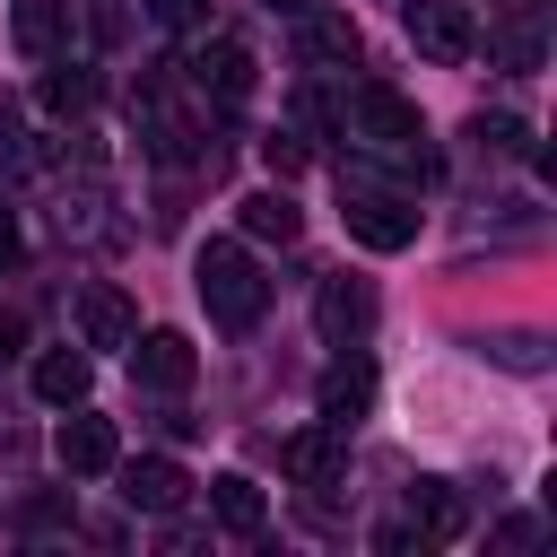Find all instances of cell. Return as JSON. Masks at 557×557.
Masks as SVG:
<instances>
[{
	"mask_svg": "<svg viewBox=\"0 0 557 557\" xmlns=\"http://www.w3.org/2000/svg\"><path fill=\"white\" fill-rule=\"evenodd\" d=\"M191 287H200V305H209V322H218V331H252V322H261V305H270V278H261V261H252L235 235H209V244H200Z\"/></svg>",
	"mask_w": 557,
	"mask_h": 557,
	"instance_id": "cell-1",
	"label": "cell"
},
{
	"mask_svg": "<svg viewBox=\"0 0 557 557\" xmlns=\"http://www.w3.org/2000/svg\"><path fill=\"white\" fill-rule=\"evenodd\" d=\"M339 218H348V235L366 244V252H400V244H418V209L400 200V191H383V183H348L339 174Z\"/></svg>",
	"mask_w": 557,
	"mask_h": 557,
	"instance_id": "cell-2",
	"label": "cell"
},
{
	"mask_svg": "<svg viewBox=\"0 0 557 557\" xmlns=\"http://www.w3.org/2000/svg\"><path fill=\"white\" fill-rule=\"evenodd\" d=\"M348 139H366L374 157H392V148H409V139H426V131H418V104H409V96L357 87V96H348Z\"/></svg>",
	"mask_w": 557,
	"mask_h": 557,
	"instance_id": "cell-3",
	"label": "cell"
},
{
	"mask_svg": "<svg viewBox=\"0 0 557 557\" xmlns=\"http://www.w3.org/2000/svg\"><path fill=\"white\" fill-rule=\"evenodd\" d=\"M409 44H418L435 70H461V61L479 52V26H470L461 0H418V9H409Z\"/></svg>",
	"mask_w": 557,
	"mask_h": 557,
	"instance_id": "cell-4",
	"label": "cell"
},
{
	"mask_svg": "<svg viewBox=\"0 0 557 557\" xmlns=\"http://www.w3.org/2000/svg\"><path fill=\"white\" fill-rule=\"evenodd\" d=\"M183 70H191V87L218 96V104H244V96H252V44H235V35H209Z\"/></svg>",
	"mask_w": 557,
	"mask_h": 557,
	"instance_id": "cell-5",
	"label": "cell"
},
{
	"mask_svg": "<svg viewBox=\"0 0 557 557\" xmlns=\"http://www.w3.org/2000/svg\"><path fill=\"white\" fill-rule=\"evenodd\" d=\"M78 339H87V348H131V339H139V313H131V296H122L113 278L78 287Z\"/></svg>",
	"mask_w": 557,
	"mask_h": 557,
	"instance_id": "cell-6",
	"label": "cell"
},
{
	"mask_svg": "<svg viewBox=\"0 0 557 557\" xmlns=\"http://www.w3.org/2000/svg\"><path fill=\"white\" fill-rule=\"evenodd\" d=\"M131 374H139L148 392H191L200 357H191V339H183V331H148V339H131Z\"/></svg>",
	"mask_w": 557,
	"mask_h": 557,
	"instance_id": "cell-7",
	"label": "cell"
},
{
	"mask_svg": "<svg viewBox=\"0 0 557 557\" xmlns=\"http://www.w3.org/2000/svg\"><path fill=\"white\" fill-rule=\"evenodd\" d=\"M52 453H61V470H70V479H104V470L122 461V435H113V418H61Z\"/></svg>",
	"mask_w": 557,
	"mask_h": 557,
	"instance_id": "cell-8",
	"label": "cell"
},
{
	"mask_svg": "<svg viewBox=\"0 0 557 557\" xmlns=\"http://www.w3.org/2000/svg\"><path fill=\"white\" fill-rule=\"evenodd\" d=\"M278 461H287V479H296V487H331V479L348 470V426H331V418H322V426L287 435V453H278Z\"/></svg>",
	"mask_w": 557,
	"mask_h": 557,
	"instance_id": "cell-9",
	"label": "cell"
},
{
	"mask_svg": "<svg viewBox=\"0 0 557 557\" xmlns=\"http://www.w3.org/2000/svg\"><path fill=\"white\" fill-rule=\"evenodd\" d=\"M313 322H322V339H331V348L366 339V322H374V287H366V278H322V296H313Z\"/></svg>",
	"mask_w": 557,
	"mask_h": 557,
	"instance_id": "cell-10",
	"label": "cell"
},
{
	"mask_svg": "<svg viewBox=\"0 0 557 557\" xmlns=\"http://www.w3.org/2000/svg\"><path fill=\"white\" fill-rule=\"evenodd\" d=\"M183 496H191V479L174 461H122V505L131 513H174Z\"/></svg>",
	"mask_w": 557,
	"mask_h": 557,
	"instance_id": "cell-11",
	"label": "cell"
},
{
	"mask_svg": "<svg viewBox=\"0 0 557 557\" xmlns=\"http://www.w3.org/2000/svg\"><path fill=\"white\" fill-rule=\"evenodd\" d=\"M9 35H17V52H26V61H52V52H61V35H70V0H17Z\"/></svg>",
	"mask_w": 557,
	"mask_h": 557,
	"instance_id": "cell-12",
	"label": "cell"
},
{
	"mask_svg": "<svg viewBox=\"0 0 557 557\" xmlns=\"http://www.w3.org/2000/svg\"><path fill=\"white\" fill-rule=\"evenodd\" d=\"M366 44H357V17H339V9H305V61H322V70H348Z\"/></svg>",
	"mask_w": 557,
	"mask_h": 557,
	"instance_id": "cell-13",
	"label": "cell"
},
{
	"mask_svg": "<svg viewBox=\"0 0 557 557\" xmlns=\"http://www.w3.org/2000/svg\"><path fill=\"white\" fill-rule=\"evenodd\" d=\"M244 235H252V244H296V235H305V209L270 183V191H252V200H244Z\"/></svg>",
	"mask_w": 557,
	"mask_h": 557,
	"instance_id": "cell-14",
	"label": "cell"
},
{
	"mask_svg": "<svg viewBox=\"0 0 557 557\" xmlns=\"http://www.w3.org/2000/svg\"><path fill=\"white\" fill-rule=\"evenodd\" d=\"M35 400L78 409V400H87V357H78V348H44V357H35Z\"/></svg>",
	"mask_w": 557,
	"mask_h": 557,
	"instance_id": "cell-15",
	"label": "cell"
},
{
	"mask_svg": "<svg viewBox=\"0 0 557 557\" xmlns=\"http://www.w3.org/2000/svg\"><path fill=\"white\" fill-rule=\"evenodd\" d=\"M313 400H322V418H331V426H357V418H366V400H374V374H366V366H331Z\"/></svg>",
	"mask_w": 557,
	"mask_h": 557,
	"instance_id": "cell-16",
	"label": "cell"
},
{
	"mask_svg": "<svg viewBox=\"0 0 557 557\" xmlns=\"http://www.w3.org/2000/svg\"><path fill=\"white\" fill-rule=\"evenodd\" d=\"M209 513H218L226 531H261L270 505H261V487H252L244 470H218V479H209Z\"/></svg>",
	"mask_w": 557,
	"mask_h": 557,
	"instance_id": "cell-17",
	"label": "cell"
},
{
	"mask_svg": "<svg viewBox=\"0 0 557 557\" xmlns=\"http://www.w3.org/2000/svg\"><path fill=\"white\" fill-rule=\"evenodd\" d=\"M409 513H418V540H453V531H461V505H453V487H444V479H418Z\"/></svg>",
	"mask_w": 557,
	"mask_h": 557,
	"instance_id": "cell-18",
	"label": "cell"
},
{
	"mask_svg": "<svg viewBox=\"0 0 557 557\" xmlns=\"http://www.w3.org/2000/svg\"><path fill=\"white\" fill-rule=\"evenodd\" d=\"M87 104H96V70H78V61L44 70V113H87Z\"/></svg>",
	"mask_w": 557,
	"mask_h": 557,
	"instance_id": "cell-19",
	"label": "cell"
},
{
	"mask_svg": "<svg viewBox=\"0 0 557 557\" xmlns=\"http://www.w3.org/2000/svg\"><path fill=\"white\" fill-rule=\"evenodd\" d=\"M261 165H270V183L305 174V139H296V131H270V139H261Z\"/></svg>",
	"mask_w": 557,
	"mask_h": 557,
	"instance_id": "cell-20",
	"label": "cell"
},
{
	"mask_svg": "<svg viewBox=\"0 0 557 557\" xmlns=\"http://www.w3.org/2000/svg\"><path fill=\"white\" fill-rule=\"evenodd\" d=\"M148 17H157V26H174V35H191V26L209 17V0H148Z\"/></svg>",
	"mask_w": 557,
	"mask_h": 557,
	"instance_id": "cell-21",
	"label": "cell"
},
{
	"mask_svg": "<svg viewBox=\"0 0 557 557\" xmlns=\"http://www.w3.org/2000/svg\"><path fill=\"white\" fill-rule=\"evenodd\" d=\"M496 61L531 70V61H540V35H531V26H505V35H496Z\"/></svg>",
	"mask_w": 557,
	"mask_h": 557,
	"instance_id": "cell-22",
	"label": "cell"
},
{
	"mask_svg": "<svg viewBox=\"0 0 557 557\" xmlns=\"http://www.w3.org/2000/svg\"><path fill=\"white\" fill-rule=\"evenodd\" d=\"M17 348H26V313H9V305H0V366H9Z\"/></svg>",
	"mask_w": 557,
	"mask_h": 557,
	"instance_id": "cell-23",
	"label": "cell"
},
{
	"mask_svg": "<svg viewBox=\"0 0 557 557\" xmlns=\"http://www.w3.org/2000/svg\"><path fill=\"white\" fill-rule=\"evenodd\" d=\"M0 261H17V218L0 209Z\"/></svg>",
	"mask_w": 557,
	"mask_h": 557,
	"instance_id": "cell-24",
	"label": "cell"
},
{
	"mask_svg": "<svg viewBox=\"0 0 557 557\" xmlns=\"http://www.w3.org/2000/svg\"><path fill=\"white\" fill-rule=\"evenodd\" d=\"M270 9H278V17H305V9H322V0H270Z\"/></svg>",
	"mask_w": 557,
	"mask_h": 557,
	"instance_id": "cell-25",
	"label": "cell"
}]
</instances>
